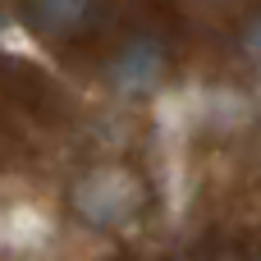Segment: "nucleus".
Segmentation results:
<instances>
[{
    "label": "nucleus",
    "mask_w": 261,
    "mask_h": 261,
    "mask_svg": "<svg viewBox=\"0 0 261 261\" xmlns=\"http://www.w3.org/2000/svg\"><path fill=\"white\" fill-rule=\"evenodd\" d=\"M0 28H5V9H0Z\"/></svg>",
    "instance_id": "nucleus-5"
},
{
    "label": "nucleus",
    "mask_w": 261,
    "mask_h": 261,
    "mask_svg": "<svg viewBox=\"0 0 261 261\" xmlns=\"http://www.w3.org/2000/svg\"><path fill=\"white\" fill-rule=\"evenodd\" d=\"M142 206H147V184L128 165H96V170L78 174L73 188H69L73 220L87 225V229H96V234L124 229Z\"/></svg>",
    "instance_id": "nucleus-1"
},
{
    "label": "nucleus",
    "mask_w": 261,
    "mask_h": 261,
    "mask_svg": "<svg viewBox=\"0 0 261 261\" xmlns=\"http://www.w3.org/2000/svg\"><path fill=\"white\" fill-rule=\"evenodd\" d=\"M87 14H92V0H28V18L37 23V32H46L55 41L83 32Z\"/></svg>",
    "instance_id": "nucleus-3"
},
{
    "label": "nucleus",
    "mask_w": 261,
    "mask_h": 261,
    "mask_svg": "<svg viewBox=\"0 0 261 261\" xmlns=\"http://www.w3.org/2000/svg\"><path fill=\"white\" fill-rule=\"evenodd\" d=\"M165 69H170L165 46H161L156 37L138 32V37H128V41L110 55L106 83H110L119 96H151V92L165 83Z\"/></svg>",
    "instance_id": "nucleus-2"
},
{
    "label": "nucleus",
    "mask_w": 261,
    "mask_h": 261,
    "mask_svg": "<svg viewBox=\"0 0 261 261\" xmlns=\"http://www.w3.org/2000/svg\"><path fill=\"white\" fill-rule=\"evenodd\" d=\"M239 46L248 50V60H257V64H261V14H252V18L243 23V37H239Z\"/></svg>",
    "instance_id": "nucleus-4"
}]
</instances>
